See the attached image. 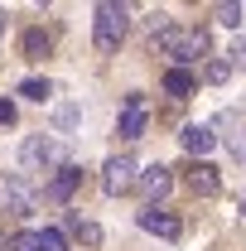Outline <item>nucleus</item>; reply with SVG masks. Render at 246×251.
<instances>
[{
  "label": "nucleus",
  "mask_w": 246,
  "mask_h": 251,
  "mask_svg": "<svg viewBox=\"0 0 246 251\" xmlns=\"http://www.w3.org/2000/svg\"><path fill=\"white\" fill-rule=\"evenodd\" d=\"M208 49H213V44H208V29H179V25H169V29L154 34V53L174 58V68H188V63H198Z\"/></svg>",
  "instance_id": "f257e3e1"
},
{
  "label": "nucleus",
  "mask_w": 246,
  "mask_h": 251,
  "mask_svg": "<svg viewBox=\"0 0 246 251\" xmlns=\"http://www.w3.org/2000/svg\"><path fill=\"white\" fill-rule=\"evenodd\" d=\"M92 15H97V20H92V44L101 49V53H116L121 39H125V29H130V10H125V5H111V0H101Z\"/></svg>",
  "instance_id": "f03ea898"
},
{
  "label": "nucleus",
  "mask_w": 246,
  "mask_h": 251,
  "mask_svg": "<svg viewBox=\"0 0 246 251\" xmlns=\"http://www.w3.org/2000/svg\"><path fill=\"white\" fill-rule=\"evenodd\" d=\"M20 164H25V169H49V164H58L63 169V145L53 135H29V140L20 145Z\"/></svg>",
  "instance_id": "7ed1b4c3"
},
{
  "label": "nucleus",
  "mask_w": 246,
  "mask_h": 251,
  "mask_svg": "<svg viewBox=\"0 0 246 251\" xmlns=\"http://www.w3.org/2000/svg\"><path fill=\"white\" fill-rule=\"evenodd\" d=\"M0 203H5V213L25 218V213H34L39 193L29 188V179H25V174H5V179H0Z\"/></svg>",
  "instance_id": "20e7f679"
},
{
  "label": "nucleus",
  "mask_w": 246,
  "mask_h": 251,
  "mask_svg": "<svg viewBox=\"0 0 246 251\" xmlns=\"http://www.w3.org/2000/svg\"><path fill=\"white\" fill-rule=\"evenodd\" d=\"M135 184H140V179H135V159H130V155H111L106 164H101V188H106L111 198L130 193Z\"/></svg>",
  "instance_id": "39448f33"
},
{
  "label": "nucleus",
  "mask_w": 246,
  "mask_h": 251,
  "mask_svg": "<svg viewBox=\"0 0 246 251\" xmlns=\"http://www.w3.org/2000/svg\"><path fill=\"white\" fill-rule=\"evenodd\" d=\"M135 222H140L145 232H154V237H164V242H179V232H184V222L174 218L169 208H159V203H145V208L135 213Z\"/></svg>",
  "instance_id": "423d86ee"
},
{
  "label": "nucleus",
  "mask_w": 246,
  "mask_h": 251,
  "mask_svg": "<svg viewBox=\"0 0 246 251\" xmlns=\"http://www.w3.org/2000/svg\"><path fill=\"white\" fill-rule=\"evenodd\" d=\"M145 121H150V116H145V97L130 92V97H125V106H121V121H116V130H121L125 140H140V135H145Z\"/></svg>",
  "instance_id": "0eeeda50"
},
{
  "label": "nucleus",
  "mask_w": 246,
  "mask_h": 251,
  "mask_svg": "<svg viewBox=\"0 0 246 251\" xmlns=\"http://www.w3.org/2000/svg\"><path fill=\"white\" fill-rule=\"evenodd\" d=\"M77 184H82V169H77V164H63L58 174L44 184V198H49V203H68V198L77 193Z\"/></svg>",
  "instance_id": "6e6552de"
},
{
  "label": "nucleus",
  "mask_w": 246,
  "mask_h": 251,
  "mask_svg": "<svg viewBox=\"0 0 246 251\" xmlns=\"http://www.w3.org/2000/svg\"><path fill=\"white\" fill-rule=\"evenodd\" d=\"M169 188H174V169H169V164H150V169L140 174V193H145L150 203H159Z\"/></svg>",
  "instance_id": "1a4fd4ad"
},
{
  "label": "nucleus",
  "mask_w": 246,
  "mask_h": 251,
  "mask_svg": "<svg viewBox=\"0 0 246 251\" xmlns=\"http://www.w3.org/2000/svg\"><path fill=\"white\" fill-rule=\"evenodd\" d=\"M188 188H193L198 198H213L217 188H222V179H217V169H213V164L193 159V169H188Z\"/></svg>",
  "instance_id": "9d476101"
},
{
  "label": "nucleus",
  "mask_w": 246,
  "mask_h": 251,
  "mask_svg": "<svg viewBox=\"0 0 246 251\" xmlns=\"http://www.w3.org/2000/svg\"><path fill=\"white\" fill-rule=\"evenodd\" d=\"M179 140H184V150H188L193 159H203L208 150H213V140H217V135L208 130V126H184V130H179Z\"/></svg>",
  "instance_id": "9b49d317"
},
{
  "label": "nucleus",
  "mask_w": 246,
  "mask_h": 251,
  "mask_svg": "<svg viewBox=\"0 0 246 251\" xmlns=\"http://www.w3.org/2000/svg\"><path fill=\"white\" fill-rule=\"evenodd\" d=\"M164 92L169 97H188L193 92V73H188V68H169V73H164Z\"/></svg>",
  "instance_id": "f8f14e48"
},
{
  "label": "nucleus",
  "mask_w": 246,
  "mask_h": 251,
  "mask_svg": "<svg viewBox=\"0 0 246 251\" xmlns=\"http://www.w3.org/2000/svg\"><path fill=\"white\" fill-rule=\"evenodd\" d=\"M68 232H73V237H82L87 247H97V242H101V227H97V222H82L77 213H68Z\"/></svg>",
  "instance_id": "ddd939ff"
},
{
  "label": "nucleus",
  "mask_w": 246,
  "mask_h": 251,
  "mask_svg": "<svg viewBox=\"0 0 246 251\" xmlns=\"http://www.w3.org/2000/svg\"><path fill=\"white\" fill-rule=\"evenodd\" d=\"M20 97H29V101H49V97H53V82H49V77H25V82H20Z\"/></svg>",
  "instance_id": "4468645a"
},
{
  "label": "nucleus",
  "mask_w": 246,
  "mask_h": 251,
  "mask_svg": "<svg viewBox=\"0 0 246 251\" xmlns=\"http://www.w3.org/2000/svg\"><path fill=\"white\" fill-rule=\"evenodd\" d=\"M44 53H49V34L29 29V34H25V58H44Z\"/></svg>",
  "instance_id": "2eb2a0df"
},
{
  "label": "nucleus",
  "mask_w": 246,
  "mask_h": 251,
  "mask_svg": "<svg viewBox=\"0 0 246 251\" xmlns=\"http://www.w3.org/2000/svg\"><path fill=\"white\" fill-rule=\"evenodd\" d=\"M39 251H68V237H63L58 227H44L39 232Z\"/></svg>",
  "instance_id": "dca6fc26"
},
{
  "label": "nucleus",
  "mask_w": 246,
  "mask_h": 251,
  "mask_svg": "<svg viewBox=\"0 0 246 251\" xmlns=\"http://www.w3.org/2000/svg\"><path fill=\"white\" fill-rule=\"evenodd\" d=\"M232 68H237L232 58H213V63H208V82H227V77H232Z\"/></svg>",
  "instance_id": "f3484780"
},
{
  "label": "nucleus",
  "mask_w": 246,
  "mask_h": 251,
  "mask_svg": "<svg viewBox=\"0 0 246 251\" xmlns=\"http://www.w3.org/2000/svg\"><path fill=\"white\" fill-rule=\"evenodd\" d=\"M10 251H39V232H15L10 237Z\"/></svg>",
  "instance_id": "a211bd4d"
},
{
  "label": "nucleus",
  "mask_w": 246,
  "mask_h": 251,
  "mask_svg": "<svg viewBox=\"0 0 246 251\" xmlns=\"http://www.w3.org/2000/svg\"><path fill=\"white\" fill-rule=\"evenodd\" d=\"M217 20H222L227 29H237V25H242V5H217Z\"/></svg>",
  "instance_id": "6ab92c4d"
},
{
  "label": "nucleus",
  "mask_w": 246,
  "mask_h": 251,
  "mask_svg": "<svg viewBox=\"0 0 246 251\" xmlns=\"http://www.w3.org/2000/svg\"><path fill=\"white\" fill-rule=\"evenodd\" d=\"M227 58L237 63V68H246V39H237V44H232V53H227Z\"/></svg>",
  "instance_id": "aec40b11"
},
{
  "label": "nucleus",
  "mask_w": 246,
  "mask_h": 251,
  "mask_svg": "<svg viewBox=\"0 0 246 251\" xmlns=\"http://www.w3.org/2000/svg\"><path fill=\"white\" fill-rule=\"evenodd\" d=\"M0 126H15V101H10V97L0 101Z\"/></svg>",
  "instance_id": "412c9836"
},
{
  "label": "nucleus",
  "mask_w": 246,
  "mask_h": 251,
  "mask_svg": "<svg viewBox=\"0 0 246 251\" xmlns=\"http://www.w3.org/2000/svg\"><path fill=\"white\" fill-rule=\"evenodd\" d=\"M0 251H10V242H5V237H0Z\"/></svg>",
  "instance_id": "4be33fe9"
},
{
  "label": "nucleus",
  "mask_w": 246,
  "mask_h": 251,
  "mask_svg": "<svg viewBox=\"0 0 246 251\" xmlns=\"http://www.w3.org/2000/svg\"><path fill=\"white\" fill-rule=\"evenodd\" d=\"M0 34H5V15H0Z\"/></svg>",
  "instance_id": "5701e85b"
},
{
  "label": "nucleus",
  "mask_w": 246,
  "mask_h": 251,
  "mask_svg": "<svg viewBox=\"0 0 246 251\" xmlns=\"http://www.w3.org/2000/svg\"><path fill=\"white\" fill-rule=\"evenodd\" d=\"M242 213H246V198H242Z\"/></svg>",
  "instance_id": "b1692460"
}]
</instances>
